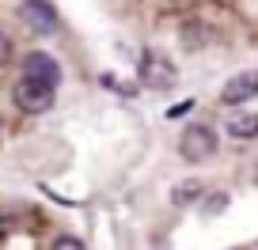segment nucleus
<instances>
[{"label":"nucleus","mask_w":258,"mask_h":250,"mask_svg":"<svg viewBox=\"0 0 258 250\" xmlns=\"http://www.w3.org/2000/svg\"><path fill=\"white\" fill-rule=\"evenodd\" d=\"M53 95H57L53 84L31 80V76H19L16 88H12V103H16L23 114H46L49 106H53Z\"/></svg>","instance_id":"1"},{"label":"nucleus","mask_w":258,"mask_h":250,"mask_svg":"<svg viewBox=\"0 0 258 250\" xmlns=\"http://www.w3.org/2000/svg\"><path fill=\"white\" fill-rule=\"evenodd\" d=\"M213 152H217V133L209 125H190L182 133V140H178V155L186 163H205V159H213Z\"/></svg>","instance_id":"2"},{"label":"nucleus","mask_w":258,"mask_h":250,"mask_svg":"<svg viewBox=\"0 0 258 250\" xmlns=\"http://www.w3.org/2000/svg\"><path fill=\"white\" fill-rule=\"evenodd\" d=\"M19 19H23V27L34 31V34H53L57 31V12L46 0H23V4H19Z\"/></svg>","instance_id":"3"},{"label":"nucleus","mask_w":258,"mask_h":250,"mask_svg":"<svg viewBox=\"0 0 258 250\" xmlns=\"http://www.w3.org/2000/svg\"><path fill=\"white\" fill-rule=\"evenodd\" d=\"M258 95V68H247V72H235L232 80L220 88V106H239L250 103Z\"/></svg>","instance_id":"4"},{"label":"nucleus","mask_w":258,"mask_h":250,"mask_svg":"<svg viewBox=\"0 0 258 250\" xmlns=\"http://www.w3.org/2000/svg\"><path fill=\"white\" fill-rule=\"evenodd\" d=\"M23 76H31V80H42V84H61V65H57L49 53H42V49H34V53L23 57Z\"/></svg>","instance_id":"5"},{"label":"nucleus","mask_w":258,"mask_h":250,"mask_svg":"<svg viewBox=\"0 0 258 250\" xmlns=\"http://www.w3.org/2000/svg\"><path fill=\"white\" fill-rule=\"evenodd\" d=\"M141 84H148V88H171L175 84V65L156 57V53H145L141 57Z\"/></svg>","instance_id":"6"},{"label":"nucleus","mask_w":258,"mask_h":250,"mask_svg":"<svg viewBox=\"0 0 258 250\" xmlns=\"http://www.w3.org/2000/svg\"><path fill=\"white\" fill-rule=\"evenodd\" d=\"M224 133L235 140H254L258 137V114H232L224 121Z\"/></svg>","instance_id":"7"},{"label":"nucleus","mask_w":258,"mask_h":250,"mask_svg":"<svg viewBox=\"0 0 258 250\" xmlns=\"http://www.w3.org/2000/svg\"><path fill=\"white\" fill-rule=\"evenodd\" d=\"M198 197H202V182H182V186H175V197H171V201L186 205V201H198Z\"/></svg>","instance_id":"8"},{"label":"nucleus","mask_w":258,"mask_h":250,"mask_svg":"<svg viewBox=\"0 0 258 250\" xmlns=\"http://www.w3.org/2000/svg\"><path fill=\"white\" fill-rule=\"evenodd\" d=\"M49 250H88V246H84L80 239H73V235H61V239H57Z\"/></svg>","instance_id":"9"},{"label":"nucleus","mask_w":258,"mask_h":250,"mask_svg":"<svg viewBox=\"0 0 258 250\" xmlns=\"http://www.w3.org/2000/svg\"><path fill=\"white\" fill-rule=\"evenodd\" d=\"M220 209H228V197L220 194V197H213L209 205H205V216H213V212H220Z\"/></svg>","instance_id":"10"},{"label":"nucleus","mask_w":258,"mask_h":250,"mask_svg":"<svg viewBox=\"0 0 258 250\" xmlns=\"http://www.w3.org/2000/svg\"><path fill=\"white\" fill-rule=\"evenodd\" d=\"M8 57H12V42H8V34H0V68L8 65Z\"/></svg>","instance_id":"11"},{"label":"nucleus","mask_w":258,"mask_h":250,"mask_svg":"<svg viewBox=\"0 0 258 250\" xmlns=\"http://www.w3.org/2000/svg\"><path fill=\"white\" fill-rule=\"evenodd\" d=\"M190 106H194V99H190V103H178V106H171V110H167V118H182V114L190 110Z\"/></svg>","instance_id":"12"},{"label":"nucleus","mask_w":258,"mask_h":250,"mask_svg":"<svg viewBox=\"0 0 258 250\" xmlns=\"http://www.w3.org/2000/svg\"><path fill=\"white\" fill-rule=\"evenodd\" d=\"M0 224H4V220H0Z\"/></svg>","instance_id":"13"}]
</instances>
